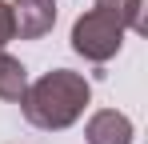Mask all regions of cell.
<instances>
[{"label":"cell","instance_id":"obj_3","mask_svg":"<svg viewBox=\"0 0 148 144\" xmlns=\"http://www.w3.org/2000/svg\"><path fill=\"white\" fill-rule=\"evenodd\" d=\"M12 24L20 40H40L56 24V4L52 0H12Z\"/></svg>","mask_w":148,"mask_h":144},{"label":"cell","instance_id":"obj_7","mask_svg":"<svg viewBox=\"0 0 148 144\" xmlns=\"http://www.w3.org/2000/svg\"><path fill=\"white\" fill-rule=\"evenodd\" d=\"M12 36H16V24H12V4H8V0H0V48L8 44Z\"/></svg>","mask_w":148,"mask_h":144},{"label":"cell","instance_id":"obj_5","mask_svg":"<svg viewBox=\"0 0 148 144\" xmlns=\"http://www.w3.org/2000/svg\"><path fill=\"white\" fill-rule=\"evenodd\" d=\"M28 88V72L16 56L0 52V100H20Z\"/></svg>","mask_w":148,"mask_h":144},{"label":"cell","instance_id":"obj_2","mask_svg":"<svg viewBox=\"0 0 148 144\" xmlns=\"http://www.w3.org/2000/svg\"><path fill=\"white\" fill-rule=\"evenodd\" d=\"M124 20H120V8L116 4H96V8H88L84 16H76L72 24V48L84 56V60H92V64H104V60H112L124 44Z\"/></svg>","mask_w":148,"mask_h":144},{"label":"cell","instance_id":"obj_8","mask_svg":"<svg viewBox=\"0 0 148 144\" xmlns=\"http://www.w3.org/2000/svg\"><path fill=\"white\" fill-rule=\"evenodd\" d=\"M100 4H120V0H100Z\"/></svg>","mask_w":148,"mask_h":144},{"label":"cell","instance_id":"obj_1","mask_svg":"<svg viewBox=\"0 0 148 144\" xmlns=\"http://www.w3.org/2000/svg\"><path fill=\"white\" fill-rule=\"evenodd\" d=\"M92 100V84L80 76V72L68 68H52L44 72L36 84H28L24 96H20V108H24V120L32 128H44V132H60L84 116Z\"/></svg>","mask_w":148,"mask_h":144},{"label":"cell","instance_id":"obj_6","mask_svg":"<svg viewBox=\"0 0 148 144\" xmlns=\"http://www.w3.org/2000/svg\"><path fill=\"white\" fill-rule=\"evenodd\" d=\"M116 8H120L124 28H132V32H144V0H120Z\"/></svg>","mask_w":148,"mask_h":144},{"label":"cell","instance_id":"obj_4","mask_svg":"<svg viewBox=\"0 0 148 144\" xmlns=\"http://www.w3.org/2000/svg\"><path fill=\"white\" fill-rule=\"evenodd\" d=\"M84 140L88 144H132V120L116 108H100L84 124Z\"/></svg>","mask_w":148,"mask_h":144}]
</instances>
